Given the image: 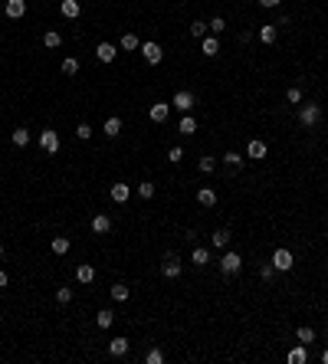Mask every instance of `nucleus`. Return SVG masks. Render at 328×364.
Instances as JSON below:
<instances>
[{
    "mask_svg": "<svg viewBox=\"0 0 328 364\" xmlns=\"http://www.w3.org/2000/svg\"><path fill=\"white\" fill-rule=\"evenodd\" d=\"M112 230V220L105 213H99V216H92V233H108Z\"/></svg>",
    "mask_w": 328,
    "mask_h": 364,
    "instance_id": "nucleus-23",
    "label": "nucleus"
},
{
    "mask_svg": "<svg viewBox=\"0 0 328 364\" xmlns=\"http://www.w3.org/2000/svg\"><path fill=\"white\" fill-rule=\"evenodd\" d=\"M112 299H115V302H125V299H128V285L115 282V285H112Z\"/></svg>",
    "mask_w": 328,
    "mask_h": 364,
    "instance_id": "nucleus-34",
    "label": "nucleus"
},
{
    "mask_svg": "<svg viewBox=\"0 0 328 364\" xmlns=\"http://www.w3.org/2000/svg\"><path fill=\"white\" fill-rule=\"evenodd\" d=\"M115 56H118V50L112 43H99V46H95V59H99V62H112Z\"/></svg>",
    "mask_w": 328,
    "mask_h": 364,
    "instance_id": "nucleus-13",
    "label": "nucleus"
},
{
    "mask_svg": "<svg viewBox=\"0 0 328 364\" xmlns=\"http://www.w3.org/2000/svg\"><path fill=\"white\" fill-rule=\"evenodd\" d=\"M279 4H282V0H260V7H266V10L269 7H279Z\"/></svg>",
    "mask_w": 328,
    "mask_h": 364,
    "instance_id": "nucleus-45",
    "label": "nucleus"
},
{
    "mask_svg": "<svg viewBox=\"0 0 328 364\" xmlns=\"http://www.w3.org/2000/svg\"><path fill=\"white\" fill-rule=\"evenodd\" d=\"M108 354L112 358H125V354H128V338H112L108 341Z\"/></svg>",
    "mask_w": 328,
    "mask_h": 364,
    "instance_id": "nucleus-12",
    "label": "nucleus"
},
{
    "mask_svg": "<svg viewBox=\"0 0 328 364\" xmlns=\"http://www.w3.org/2000/svg\"><path fill=\"white\" fill-rule=\"evenodd\" d=\"M161 276H164V279H177V276H180V260H177V253H167V256H164Z\"/></svg>",
    "mask_w": 328,
    "mask_h": 364,
    "instance_id": "nucleus-7",
    "label": "nucleus"
},
{
    "mask_svg": "<svg viewBox=\"0 0 328 364\" xmlns=\"http://www.w3.org/2000/svg\"><path fill=\"white\" fill-rule=\"evenodd\" d=\"M0 260H4V246H0Z\"/></svg>",
    "mask_w": 328,
    "mask_h": 364,
    "instance_id": "nucleus-48",
    "label": "nucleus"
},
{
    "mask_svg": "<svg viewBox=\"0 0 328 364\" xmlns=\"http://www.w3.org/2000/svg\"><path fill=\"white\" fill-rule=\"evenodd\" d=\"M56 302H59V305H69V302H72V289L59 285V289H56Z\"/></svg>",
    "mask_w": 328,
    "mask_h": 364,
    "instance_id": "nucleus-35",
    "label": "nucleus"
},
{
    "mask_svg": "<svg viewBox=\"0 0 328 364\" xmlns=\"http://www.w3.org/2000/svg\"><path fill=\"white\" fill-rule=\"evenodd\" d=\"M325 338H328V328H325Z\"/></svg>",
    "mask_w": 328,
    "mask_h": 364,
    "instance_id": "nucleus-49",
    "label": "nucleus"
},
{
    "mask_svg": "<svg viewBox=\"0 0 328 364\" xmlns=\"http://www.w3.org/2000/svg\"><path fill=\"white\" fill-rule=\"evenodd\" d=\"M171 105H174L177 112H184V115H191V108H194V92L177 89V92H174V99H171Z\"/></svg>",
    "mask_w": 328,
    "mask_h": 364,
    "instance_id": "nucleus-4",
    "label": "nucleus"
},
{
    "mask_svg": "<svg viewBox=\"0 0 328 364\" xmlns=\"http://www.w3.org/2000/svg\"><path fill=\"white\" fill-rule=\"evenodd\" d=\"M4 10H7V17H10V20H20L26 13V0H7Z\"/></svg>",
    "mask_w": 328,
    "mask_h": 364,
    "instance_id": "nucleus-10",
    "label": "nucleus"
},
{
    "mask_svg": "<svg viewBox=\"0 0 328 364\" xmlns=\"http://www.w3.org/2000/svg\"><path fill=\"white\" fill-rule=\"evenodd\" d=\"M167 115H171V102H155L148 108V118H151V122H158V125L167 122Z\"/></svg>",
    "mask_w": 328,
    "mask_h": 364,
    "instance_id": "nucleus-8",
    "label": "nucleus"
},
{
    "mask_svg": "<svg viewBox=\"0 0 328 364\" xmlns=\"http://www.w3.org/2000/svg\"><path fill=\"white\" fill-rule=\"evenodd\" d=\"M197 204H200V207H217V191L200 187V191H197Z\"/></svg>",
    "mask_w": 328,
    "mask_h": 364,
    "instance_id": "nucleus-16",
    "label": "nucleus"
},
{
    "mask_svg": "<svg viewBox=\"0 0 328 364\" xmlns=\"http://www.w3.org/2000/svg\"><path fill=\"white\" fill-rule=\"evenodd\" d=\"M200 50H204V56H217L220 53V40L217 37H204L200 40Z\"/></svg>",
    "mask_w": 328,
    "mask_h": 364,
    "instance_id": "nucleus-21",
    "label": "nucleus"
},
{
    "mask_svg": "<svg viewBox=\"0 0 328 364\" xmlns=\"http://www.w3.org/2000/svg\"><path fill=\"white\" fill-rule=\"evenodd\" d=\"M197 167H200L204 174H210L213 167H217V161H213V158H200V164H197Z\"/></svg>",
    "mask_w": 328,
    "mask_h": 364,
    "instance_id": "nucleus-42",
    "label": "nucleus"
},
{
    "mask_svg": "<svg viewBox=\"0 0 328 364\" xmlns=\"http://www.w3.org/2000/svg\"><path fill=\"white\" fill-rule=\"evenodd\" d=\"M269 155V148H266V141H260V138H253V141L246 144V158H253V161H263Z\"/></svg>",
    "mask_w": 328,
    "mask_h": 364,
    "instance_id": "nucleus-9",
    "label": "nucleus"
},
{
    "mask_svg": "<svg viewBox=\"0 0 328 364\" xmlns=\"http://www.w3.org/2000/svg\"><path fill=\"white\" fill-rule=\"evenodd\" d=\"M210 243H213V249H227L230 246V230H213Z\"/></svg>",
    "mask_w": 328,
    "mask_h": 364,
    "instance_id": "nucleus-18",
    "label": "nucleus"
},
{
    "mask_svg": "<svg viewBox=\"0 0 328 364\" xmlns=\"http://www.w3.org/2000/svg\"><path fill=\"white\" fill-rule=\"evenodd\" d=\"M102 131H105L108 138H118V135H122V118H118V115H108L105 125H102Z\"/></svg>",
    "mask_w": 328,
    "mask_h": 364,
    "instance_id": "nucleus-14",
    "label": "nucleus"
},
{
    "mask_svg": "<svg viewBox=\"0 0 328 364\" xmlns=\"http://www.w3.org/2000/svg\"><path fill=\"white\" fill-rule=\"evenodd\" d=\"M138 197L151 200V197H155V184H151V180H141V184H138Z\"/></svg>",
    "mask_w": 328,
    "mask_h": 364,
    "instance_id": "nucleus-33",
    "label": "nucleus"
},
{
    "mask_svg": "<svg viewBox=\"0 0 328 364\" xmlns=\"http://www.w3.org/2000/svg\"><path fill=\"white\" fill-rule=\"evenodd\" d=\"M207 30H210V26H207L204 20H194V23H191V37H194V40H204Z\"/></svg>",
    "mask_w": 328,
    "mask_h": 364,
    "instance_id": "nucleus-30",
    "label": "nucleus"
},
{
    "mask_svg": "<svg viewBox=\"0 0 328 364\" xmlns=\"http://www.w3.org/2000/svg\"><path fill=\"white\" fill-rule=\"evenodd\" d=\"M285 99H289L292 105H299V102H302V89H299V86H292L289 92H285Z\"/></svg>",
    "mask_w": 328,
    "mask_h": 364,
    "instance_id": "nucleus-41",
    "label": "nucleus"
},
{
    "mask_svg": "<svg viewBox=\"0 0 328 364\" xmlns=\"http://www.w3.org/2000/svg\"><path fill=\"white\" fill-rule=\"evenodd\" d=\"M128 197H131V187L128 184H112V200H115V204H125Z\"/></svg>",
    "mask_w": 328,
    "mask_h": 364,
    "instance_id": "nucleus-20",
    "label": "nucleus"
},
{
    "mask_svg": "<svg viewBox=\"0 0 328 364\" xmlns=\"http://www.w3.org/2000/svg\"><path fill=\"white\" fill-rule=\"evenodd\" d=\"M141 56H144V62H151V66H158V62L164 59V50L155 43V40H148V43H141Z\"/></svg>",
    "mask_w": 328,
    "mask_h": 364,
    "instance_id": "nucleus-6",
    "label": "nucleus"
},
{
    "mask_svg": "<svg viewBox=\"0 0 328 364\" xmlns=\"http://www.w3.org/2000/svg\"><path fill=\"white\" fill-rule=\"evenodd\" d=\"M318 118H322V105L309 102V105H302V108H299V122H302L305 128H315Z\"/></svg>",
    "mask_w": 328,
    "mask_h": 364,
    "instance_id": "nucleus-2",
    "label": "nucleus"
},
{
    "mask_svg": "<svg viewBox=\"0 0 328 364\" xmlns=\"http://www.w3.org/2000/svg\"><path fill=\"white\" fill-rule=\"evenodd\" d=\"M76 138H79V141H89V138H92V125L79 122V125H76Z\"/></svg>",
    "mask_w": 328,
    "mask_h": 364,
    "instance_id": "nucleus-32",
    "label": "nucleus"
},
{
    "mask_svg": "<svg viewBox=\"0 0 328 364\" xmlns=\"http://www.w3.org/2000/svg\"><path fill=\"white\" fill-rule=\"evenodd\" d=\"M207 26H210V33H213V37H220V33L227 30V20H223V17H213V20H210Z\"/></svg>",
    "mask_w": 328,
    "mask_h": 364,
    "instance_id": "nucleus-37",
    "label": "nucleus"
},
{
    "mask_svg": "<svg viewBox=\"0 0 328 364\" xmlns=\"http://www.w3.org/2000/svg\"><path fill=\"white\" fill-rule=\"evenodd\" d=\"M43 46H46V50H59V46H62V33L50 30V33L43 37Z\"/></svg>",
    "mask_w": 328,
    "mask_h": 364,
    "instance_id": "nucleus-26",
    "label": "nucleus"
},
{
    "mask_svg": "<svg viewBox=\"0 0 328 364\" xmlns=\"http://www.w3.org/2000/svg\"><path fill=\"white\" fill-rule=\"evenodd\" d=\"M223 161H227V167H240L243 164V155H240V151H227Z\"/></svg>",
    "mask_w": 328,
    "mask_h": 364,
    "instance_id": "nucleus-38",
    "label": "nucleus"
},
{
    "mask_svg": "<svg viewBox=\"0 0 328 364\" xmlns=\"http://www.w3.org/2000/svg\"><path fill=\"white\" fill-rule=\"evenodd\" d=\"M240 269H243V256L236 253V249H227V253L220 256V272L223 276H236Z\"/></svg>",
    "mask_w": 328,
    "mask_h": 364,
    "instance_id": "nucleus-1",
    "label": "nucleus"
},
{
    "mask_svg": "<svg viewBox=\"0 0 328 364\" xmlns=\"http://www.w3.org/2000/svg\"><path fill=\"white\" fill-rule=\"evenodd\" d=\"M122 50H138V37L135 33H125L122 37Z\"/></svg>",
    "mask_w": 328,
    "mask_h": 364,
    "instance_id": "nucleus-40",
    "label": "nucleus"
},
{
    "mask_svg": "<svg viewBox=\"0 0 328 364\" xmlns=\"http://www.w3.org/2000/svg\"><path fill=\"white\" fill-rule=\"evenodd\" d=\"M276 266V272H289L292 266H296V256H292V249H285V246H279L276 253H273V260H269Z\"/></svg>",
    "mask_w": 328,
    "mask_h": 364,
    "instance_id": "nucleus-3",
    "label": "nucleus"
},
{
    "mask_svg": "<svg viewBox=\"0 0 328 364\" xmlns=\"http://www.w3.org/2000/svg\"><path fill=\"white\" fill-rule=\"evenodd\" d=\"M40 148H43L46 155H56V151H59V135H56L53 128H43L40 131Z\"/></svg>",
    "mask_w": 328,
    "mask_h": 364,
    "instance_id": "nucleus-5",
    "label": "nucleus"
},
{
    "mask_svg": "<svg viewBox=\"0 0 328 364\" xmlns=\"http://www.w3.org/2000/svg\"><path fill=\"white\" fill-rule=\"evenodd\" d=\"M191 263H194V266H207V263H210V249H204V246H194Z\"/></svg>",
    "mask_w": 328,
    "mask_h": 364,
    "instance_id": "nucleus-24",
    "label": "nucleus"
},
{
    "mask_svg": "<svg viewBox=\"0 0 328 364\" xmlns=\"http://www.w3.org/2000/svg\"><path fill=\"white\" fill-rule=\"evenodd\" d=\"M76 72H79V59L66 56V59H62V76H76Z\"/></svg>",
    "mask_w": 328,
    "mask_h": 364,
    "instance_id": "nucleus-31",
    "label": "nucleus"
},
{
    "mask_svg": "<svg viewBox=\"0 0 328 364\" xmlns=\"http://www.w3.org/2000/svg\"><path fill=\"white\" fill-rule=\"evenodd\" d=\"M256 37H260V40H263L266 46H273V43H276V37H279V26L266 23V26H260V33H256Z\"/></svg>",
    "mask_w": 328,
    "mask_h": 364,
    "instance_id": "nucleus-17",
    "label": "nucleus"
},
{
    "mask_svg": "<svg viewBox=\"0 0 328 364\" xmlns=\"http://www.w3.org/2000/svg\"><path fill=\"white\" fill-rule=\"evenodd\" d=\"M50 246H53V253H56V256H66V253H69V246H72V243H69L66 236H56V240L50 243Z\"/></svg>",
    "mask_w": 328,
    "mask_h": 364,
    "instance_id": "nucleus-28",
    "label": "nucleus"
},
{
    "mask_svg": "<svg viewBox=\"0 0 328 364\" xmlns=\"http://www.w3.org/2000/svg\"><path fill=\"white\" fill-rule=\"evenodd\" d=\"M59 10H62V17H66V20H76L82 7H79V0H59Z\"/></svg>",
    "mask_w": 328,
    "mask_h": 364,
    "instance_id": "nucleus-15",
    "label": "nucleus"
},
{
    "mask_svg": "<svg viewBox=\"0 0 328 364\" xmlns=\"http://www.w3.org/2000/svg\"><path fill=\"white\" fill-rule=\"evenodd\" d=\"M322 361H325V364H328V348H325V351H322Z\"/></svg>",
    "mask_w": 328,
    "mask_h": 364,
    "instance_id": "nucleus-47",
    "label": "nucleus"
},
{
    "mask_svg": "<svg viewBox=\"0 0 328 364\" xmlns=\"http://www.w3.org/2000/svg\"><path fill=\"white\" fill-rule=\"evenodd\" d=\"M246 43H253V33L243 30V33H240V46H246Z\"/></svg>",
    "mask_w": 328,
    "mask_h": 364,
    "instance_id": "nucleus-44",
    "label": "nucleus"
},
{
    "mask_svg": "<svg viewBox=\"0 0 328 364\" xmlns=\"http://www.w3.org/2000/svg\"><path fill=\"white\" fill-rule=\"evenodd\" d=\"M296 338H299V345H312V341H315V328L299 325V328H296Z\"/></svg>",
    "mask_w": 328,
    "mask_h": 364,
    "instance_id": "nucleus-22",
    "label": "nucleus"
},
{
    "mask_svg": "<svg viewBox=\"0 0 328 364\" xmlns=\"http://www.w3.org/2000/svg\"><path fill=\"white\" fill-rule=\"evenodd\" d=\"M0 289H7V272L0 269Z\"/></svg>",
    "mask_w": 328,
    "mask_h": 364,
    "instance_id": "nucleus-46",
    "label": "nucleus"
},
{
    "mask_svg": "<svg viewBox=\"0 0 328 364\" xmlns=\"http://www.w3.org/2000/svg\"><path fill=\"white\" fill-rule=\"evenodd\" d=\"M285 361H289V364H305V361H309V351H305V345H296L289 354H285Z\"/></svg>",
    "mask_w": 328,
    "mask_h": 364,
    "instance_id": "nucleus-19",
    "label": "nucleus"
},
{
    "mask_svg": "<svg viewBox=\"0 0 328 364\" xmlns=\"http://www.w3.org/2000/svg\"><path fill=\"white\" fill-rule=\"evenodd\" d=\"M144 361H148V364H161L164 361V351H161V348H151V351L144 354Z\"/></svg>",
    "mask_w": 328,
    "mask_h": 364,
    "instance_id": "nucleus-39",
    "label": "nucleus"
},
{
    "mask_svg": "<svg viewBox=\"0 0 328 364\" xmlns=\"http://www.w3.org/2000/svg\"><path fill=\"white\" fill-rule=\"evenodd\" d=\"M13 144H17V148H26V144H30V128H13Z\"/></svg>",
    "mask_w": 328,
    "mask_h": 364,
    "instance_id": "nucleus-27",
    "label": "nucleus"
},
{
    "mask_svg": "<svg viewBox=\"0 0 328 364\" xmlns=\"http://www.w3.org/2000/svg\"><path fill=\"white\" fill-rule=\"evenodd\" d=\"M177 131H180V135H194V131H197V122H194L191 115H184V118H180V125H177Z\"/></svg>",
    "mask_w": 328,
    "mask_h": 364,
    "instance_id": "nucleus-29",
    "label": "nucleus"
},
{
    "mask_svg": "<svg viewBox=\"0 0 328 364\" xmlns=\"http://www.w3.org/2000/svg\"><path fill=\"white\" fill-rule=\"evenodd\" d=\"M112 321H115V312H112V309L95 312V325H99V328H112Z\"/></svg>",
    "mask_w": 328,
    "mask_h": 364,
    "instance_id": "nucleus-25",
    "label": "nucleus"
},
{
    "mask_svg": "<svg viewBox=\"0 0 328 364\" xmlns=\"http://www.w3.org/2000/svg\"><path fill=\"white\" fill-rule=\"evenodd\" d=\"M76 279H79L82 285H89V282H95V266H89V263H82V266H76Z\"/></svg>",
    "mask_w": 328,
    "mask_h": 364,
    "instance_id": "nucleus-11",
    "label": "nucleus"
},
{
    "mask_svg": "<svg viewBox=\"0 0 328 364\" xmlns=\"http://www.w3.org/2000/svg\"><path fill=\"white\" fill-rule=\"evenodd\" d=\"M167 161H171V164H180V161H184V148H180V144L167 148Z\"/></svg>",
    "mask_w": 328,
    "mask_h": 364,
    "instance_id": "nucleus-36",
    "label": "nucleus"
},
{
    "mask_svg": "<svg viewBox=\"0 0 328 364\" xmlns=\"http://www.w3.org/2000/svg\"><path fill=\"white\" fill-rule=\"evenodd\" d=\"M260 276H263V279H273V276H276V266H273V263L260 266Z\"/></svg>",
    "mask_w": 328,
    "mask_h": 364,
    "instance_id": "nucleus-43",
    "label": "nucleus"
}]
</instances>
